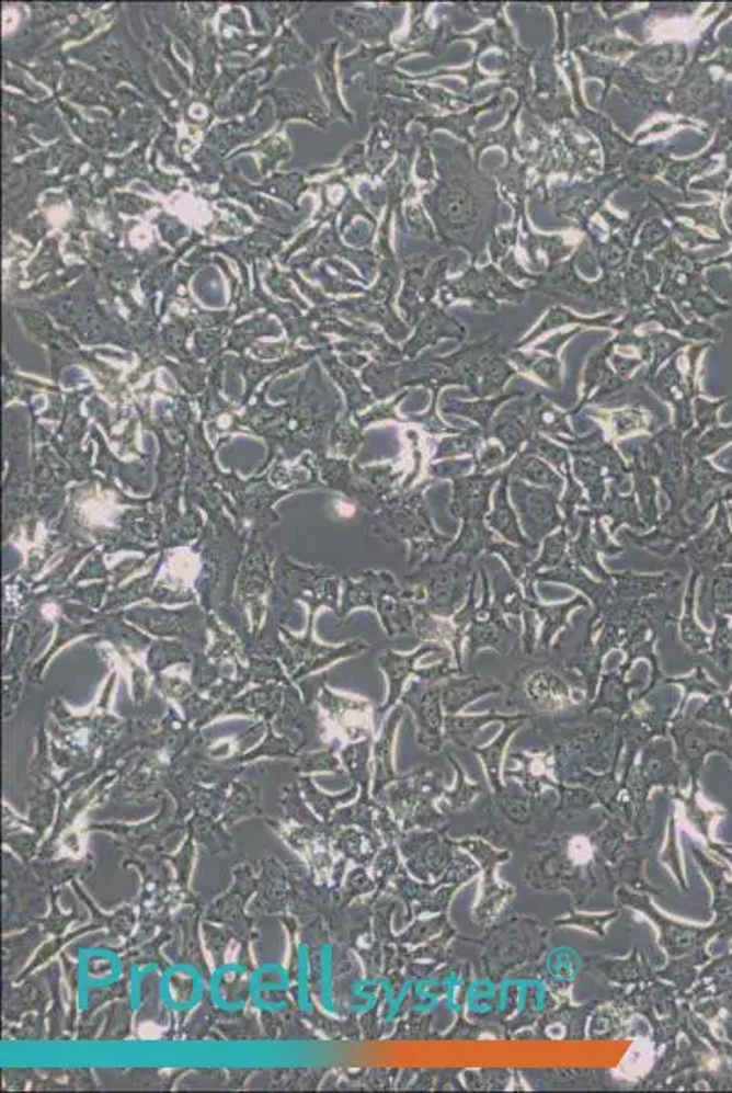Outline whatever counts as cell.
Segmentation results:
<instances>
[{
  "label": "cell",
  "instance_id": "6da1fadb",
  "mask_svg": "<svg viewBox=\"0 0 732 1093\" xmlns=\"http://www.w3.org/2000/svg\"><path fill=\"white\" fill-rule=\"evenodd\" d=\"M472 566L474 561L465 556L423 561L414 574L420 582L421 607L437 618H453L469 596L476 574Z\"/></svg>",
  "mask_w": 732,
  "mask_h": 1093
},
{
  "label": "cell",
  "instance_id": "7a4b0ae2",
  "mask_svg": "<svg viewBox=\"0 0 732 1093\" xmlns=\"http://www.w3.org/2000/svg\"><path fill=\"white\" fill-rule=\"evenodd\" d=\"M436 480L421 481L409 494L399 498L390 512V523L399 538L410 544V563L421 566L423 561L439 558L453 544V536L443 534L434 527L431 512L426 506L425 490Z\"/></svg>",
  "mask_w": 732,
  "mask_h": 1093
},
{
  "label": "cell",
  "instance_id": "3957f363",
  "mask_svg": "<svg viewBox=\"0 0 732 1093\" xmlns=\"http://www.w3.org/2000/svg\"><path fill=\"white\" fill-rule=\"evenodd\" d=\"M574 685L547 657H534L533 662L517 669L508 685L511 701L527 702L534 711L563 713L576 709L572 701Z\"/></svg>",
  "mask_w": 732,
  "mask_h": 1093
},
{
  "label": "cell",
  "instance_id": "277c9868",
  "mask_svg": "<svg viewBox=\"0 0 732 1093\" xmlns=\"http://www.w3.org/2000/svg\"><path fill=\"white\" fill-rule=\"evenodd\" d=\"M480 580L483 583V599L476 605L469 630H467V652L474 658L481 651L508 654L516 649L517 635L501 611L500 600L494 596L487 567L481 563Z\"/></svg>",
  "mask_w": 732,
  "mask_h": 1093
},
{
  "label": "cell",
  "instance_id": "5b68a950",
  "mask_svg": "<svg viewBox=\"0 0 732 1093\" xmlns=\"http://www.w3.org/2000/svg\"><path fill=\"white\" fill-rule=\"evenodd\" d=\"M508 494L519 516L523 533L533 544L541 545L547 536L565 525L560 511V492L530 486L527 481L511 480Z\"/></svg>",
  "mask_w": 732,
  "mask_h": 1093
},
{
  "label": "cell",
  "instance_id": "8992f818",
  "mask_svg": "<svg viewBox=\"0 0 732 1093\" xmlns=\"http://www.w3.org/2000/svg\"><path fill=\"white\" fill-rule=\"evenodd\" d=\"M701 531H704V527L689 522V517L685 516V511L668 506V509L662 512V516H660L656 525L651 531L636 533V531L627 528L624 533H619L618 536L624 542H629L636 549L645 550L649 555L662 558V560H668L671 556L679 553V549L687 542L695 538L696 534H700Z\"/></svg>",
  "mask_w": 732,
  "mask_h": 1093
},
{
  "label": "cell",
  "instance_id": "52a82bcc",
  "mask_svg": "<svg viewBox=\"0 0 732 1093\" xmlns=\"http://www.w3.org/2000/svg\"><path fill=\"white\" fill-rule=\"evenodd\" d=\"M679 555L684 556L690 569H698L701 577L717 567L732 566V528L723 500L718 501L712 522L687 542L679 549Z\"/></svg>",
  "mask_w": 732,
  "mask_h": 1093
},
{
  "label": "cell",
  "instance_id": "ba28073f",
  "mask_svg": "<svg viewBox=\"0 0 732 1093\" xmlns=\"http://www.w3.org/2000/svg\"><path fill=\"white\" fill-rule=\"evenodd\" d=\"M668 735L676 743V754H678L679 762H684L693 781H698L701 764H704L707 754L722 751L732 759L728 735L718 731V729L707 728L704 722H698L689 715L687 717L676 715L668 726Z\"/></svg>",
  "mask_w": 732,
  "mask_h": 1093
},
{
  "label": "cell",
  "instance_id": "9c48e42d",
  "mask_svg": "<svg viewBox=\"0 0 732 1093\" xmlns=\"http://www.w3.org/2000/svg\"><path fill=\"white\" fill-rule=\"evenodd\" d=\"M503 469L494 473H470L453 478V496L448 500V514L464 522H485L492 509L495 487L503 480Z\"/></svg>",
  "mask_w": 732,
  "mask_h": 1093
},
{
  "label": "cell",
  "instance_id": "30bf717a",
  "mask_svg": "<svg viewBox=\"0 0 732 1093\" xmlns=\"http://www.w3.org/2000/svg\"><path fill=\"white\" fill-rule=\"evenodd\" d=\"M404 704L414 711L415 722H418V742L431 751L437 753L445 743V709L442 702V684H426V682H415L404 696Z\"/></svg>",
  "mask_w": 732,
  "mask_h": 1093
},
{
  "label": "cell",
  "instance_id": "8fae6325",
  "mask_svg": "<svg viewBox=\"0 0 732 1093\" xmlns=\"http://www.w3.org/2000/svg\"><path fill=\"white\" fill-rule=\"evenodd\" d=\"M684 436V432H679L673 425L662 426L656 434H652V440L656 442L663 459L662 475L657 478L660 490L667 498L668 506L682 511H685V478H687Z\"/></svg>",
  "mask_w": 732,
  "mask_h": 1093
},
{
  "label": "cell",
  "instance_id": "7c38bea8",
  "mask_svg": "<svg viewBox=\"0 0 732 1093\" xmlns=\"http://www.w3.org/2000/svg\"><path fill=\"white\" fill-rule=\"evenodd\" d=\"M538 582L561 583V585H569V588L580 591V594L588 600V604L593 605L591 622L598 619L616 602L613 582L596 580L587 571H583L582 567H577L569 556L560 567L539 572L538 577L534 578V583Z\"/></svg>",
  "mask_w": 732,
  "mask_h": 1093
},
{
  "label": "cell",
  "instance_id": "4fadbf2b",
  "mask_svg": "<svg viewBox=\"0 0 732 1093\" xmlns=\"http://www.w3.org/2000/svg\"><path fill=\"white\" fill-rule=\"evenodd\" d=\"M616 600L676 599L684 580L673 572H636L632 569L613 572Z\"/></svg>",
  "mask_w": 732,
  "mask_h": 1093
},
{
  "label": "cell",
  "instance_id": "5bb4252c",
  "mask_svg": "<svg viewBox=\"0 0 732 1093\" xmlns=\"http://www.w3.org/2000/svg\"><path fill=\"white\" fill-rule=\"evenodd\" d=\"M576 516H587L591 520H602V522L609 520L607 531L613 538L618 536L621 527H629L636 533H647V525L641 516L634 492H619L613 483H609V492H607V498L602 505L596 506V509H591V506L577 509Z\"/></svg>",
  "mask_w": 732,
  "mask_h": 1093
},
{
  "label": "cell",
  "instance_id": "9a60e30c",
  "mask_svg": "<svg viewBox=\"0 0 732 1093\" xmlns=\"http://www.w3.org/2000/svg\"><path fill=\"white\" fill-rule=\"evenodd\" d=\"M528 600V599H527ZM588 600L583 594H577L572 600L561 602V604H541L539 600H528V607L533 608L539 619L538 649L536 657L549 654L554 647L558 636L563 630L571 629V616L576 611L588 607Z\"/></svg>",
  "mask_w": 732,
  "mask_h": 1093
},
{
  "label": "cell",
  "instance_id": "2e32d148",
  "mask_svg": "<svg viewBox=\"0 0 732 1093\" xmlns=\"http://www.w3.org/2000/svg\"><path fill=\"white\" fill-rule=\"evenodd\" d=\"M505 685L494 679H487L480 673L459 674L442 682L443 709L447 715H459L472 702L487 695L503 693Z\"/></svg>",
  "mask_w": 732,
  "mask_h": 1093
},
{
  "label": "cell",
  "instance_id": "e0dca14e",
  "mask_svg": "<svg viewBox=\"0 0 732 1093\" xmlns=\"http://www.w3.org/2000/svg\"><path fill=\"white\" fill-rule=\"evenodd\" d=\"M456 846L464 847V850L472 853L481 862L483 873H487L485 880H483V899L480 900V904L476 908V919H480V916L485 919V916L494 913L497 902L501 904L503 900L511 899L512 895H514V889L500 888L495 884L494 877H492L495 866L501 864V862L508 861V853H497V851L492 850L485 842L470 841V839L458 842Z\"/></svg>",
  "mask_w": 732,
  "mask_h": 1093
},
{
  "label": "cell",
  "instance_id": "ac0fdd59",
  "mask_svg": "<svg viewBox=\"0 0 732 1093\" xmlns=\"http://www.w3.org/2000/svg\"><path fill=\"white\" fill-rule=\"evenodd\" d=\"M585 414L593 420L599 421V425L607 434V440L613 443L621 442L625 437L634 436L640 432L656 434L662 426L657 425V415L647 414L641 409H619V410H587Z\"/></svg>",
  "mask_w": 732,
  "mask_h": 1093
},
{
  "label": "cell",
  "instance_id": "d6986e66",
  "mask_svg": "<svg viewBox=\"0 0 732 1093\" xmlns=\"http://www.w3.org/2000/svg\"><path fill=\"white\" fill-rule=\"evenodd\" d=\"M508 483H511V478L505 475L503 476V480L500 481V486L495 487L494 496H492V509H490L485 517L487 527L497 538L505 539L508 544L533 545V542L523 533L519 516H517L516 509L512 505L511 494H508Z\"/></svg>",
  "mask_w": 732,
  "mask_h": 1093
},
{
  "label": "cell",
  "instance_id": "ffe728a7",
  "mask_svg": "<svg viewBox=\"0 0 732 1093\" xmlns=\"http://www.w3.org/2000/svg\"><path fill=\"white\" fill-rule=\"evenodd\" d=\"M701 572L698 569H690L689 583L685 588L684 607L682 614L676 619L678 625L679 641L689 649L693 654H707L711 649V633L701 627L696 618V599H698V583H700Z\"/></svg>",
  "mask_w": 732,
  "mask_h": 1093
},
{
  "label": "cell",
  "instance_id": "44dd1931",
  "mask_svg": "<svg viewBox=\"0 0 732 1093\" xmlns=\"http://www.w3.org/2000/svg\"><path fill=\"white\" fill-rule=\"evenodd\" d=\"M638 685H640L638 680L629 682L625 674L619 673L618 669L602 674L598 691H596L593 702L588 704L587 713L609 709L614 717H627L632 711V707H634V696L630 695V691L638 687Z\"/></svg>",
  "mask_w": 732,
  "mask_h": 1093
},
{
  "label": "cell",
  "instance_id": "7402d4cb",
  "mask_svg": "<svg viewBox=\"0 0 732 1093\" xmlns=\"http://www.w3.org/2000/svg\"><path fill=\"white\" fill-rule=\"evenodd\" d=\"M574 536H576V533H572L571 528H567L563 525V527L558 528L556 533L550 534V536H547L541 542V553L530 563V567H528L527 574H525V582L522 583L523 593H525L528 600H539L534 578L538 577L539 572L556 569V567H560L565 561L567 556H569V545H571Z\"/></svg>",
  "mask_w": 732,
  "mask_h": 1093
},
{
  "label": "cell",
  "instance_id": "603a6c76",
  "mask_svg": "<svg viewBox=\"0 0 732 1093\" xmlns=\"http://www.w3.org/2000/svg\"><path fill=\"white\" fill-rule=\"evenodd\" d=\"M572 456V470H574V478H576L577 483L585 490V496H587L588 506L591 509H596V506L604 503L605 498H607V492H609V473L605 469L604 465L599 464L598 459L594 458L593 454L585 451V448L580 447H567Z\"/></svg>",
  "mask_w": 732,
  "mask_h": 1093
},
{
  "label": "cell",
  "instance_id": "cb8c5ba5",
  "mask_svg": "<svg viewBox=\"0 0 732 1093\" xmlns=\"http://www.w3.org/2000/svg\"><path fill=\"white\" fill-rule=\"evenodd\" d=\"M503 473L511 480L527 481L530 486L545 487V489H552L556 492L565 490L563 476L545 459L539 458L536 454L527 453V451H522L517 456H514L511 464L503 467Z\"/></svg>",
  "mask_w": 732,
  "mask_h": 1093
},
{
  "label": "cell",
  "instance_id": "d4e9b609",
  "mask_svg": "<svg viewBox=\"0 0 732 1093\" xmlns=\"http://www.w3.org/2000/svg\"><path fill=\"white\" fill-rule=\"evenodd\" d=\"M533 715L522 713V715H500V713H487V715H447L445 717V738L456 743L458 748H474V740L478 732L492 722H514V720H533Z\"/></svg>",
  "mask_w": 732,
  "mask_h": 1093
},
{
  "label": "cell",
  "instance_id": "484cf974",
  "mask_svg": "<svg viewBox=\"0 0 732 1093\" xmlns=\"http://www.w3.org/2000/svg\"><path fill=\"white\" fill-rule=\"evenodd\" d=\"M534 434L536 432L528 423L527 414H517V412L512 414L508 410H503L495 415L492 426H490V440H495L501 447L505 448L508 464L514 459V456L522 453Z\"/></svg>",
  "mask_w": 732,
  "mask_h": 1093
},
{
  "label": "cell",
  "instance_id": "4316f807",
  "mask_svg": "<svg viewBox=\"0 0 732 1093\" xmlns=\"http://www.w3.org/2000/svg\"><path fill=\"white\" fill-rule=\"evenodd\" d=\"M580 520H582V525H580V531H577L576 536H574L571 545H569V558L577 567H582L583 571H587L591 577L596 578V580L613 582V572L607 571L602 560H599L602 550H599V545L594 539L593 520L587 516H582Z\"/></svg>",
  "mask_w": 732,
  "mask_h": 1093
},
{
  "label": "cell",
  "instance_id": "83f0119b",
  "mask_svg": "<svg viewBox=\"0 0 732 1093\" xmlns=\"http://www.w3.org/2000/svg\"><path fill=\"white\" fill-rule=\"evenodd\" d=\"M432 652H453L447 646L443 644H436V641H425L420 649H415L412 654H396V652H388L387 657L381 660V668L387 671L388 679H390V701H388V706L398 701V696L401 695V690H403L404 682L409 679L410 674L418 673L415 669V663L420 662L421 658L425 654H432Z\"/></svg>",
  "mask_w": 732,
  "mask_h": 1093
},
{
  "label": "cell",
  "instance_id": "f1b7e54d",
  "mask_svg": "<svg viewBox=\"0 0 732 1093\" xmlns=\"http://www.w3.org/2000/svg\"><path fill=\"white\" fill-rule=\"evenodd\" d=\"M527 420L533 426V431L541 436L550 437H577V432L572 429L569 414L556 409L554 405L547 401L544 396H536L527 403Z\"/></svg>",
  "mask_w": 732,
  "mask_h": 1093
},
{
  "label": "cell",
  "instance_id": "f546056e",
  "mask_svg": "<svg viewBox=\"0 0 732 1093\" xmlns=\"http://www.w3.org/2000/svg\"><path fill=\"white\" fill-rule=\"evenodd\" d=\"M487 442H489V436L481 431L480 426H470V429H464L456 434H447L434 443L432 464L445 462V459H476Z\"/></svg>",
  "mask_w": 732,
  "mask_h": 1093
},
{
  "label": "cell",
  "instance_id": "4dcf8cb0",
  "mask_svg": "<svg viewBox=\"0 0 732 1093\" xmlns=\"http://www.w3.org/2000/svg\"><path fill=\"white\" fill-rule=\"evenodd\" d=\"M495 536L485 522H464L459 534L448 545L442 558H454V556H465L469 560L476 561L480 556L489 555L490 547L494 544Z\"/></svg>",
  "mask_w": 732,
  "mask_h": 1093
},
{
  "label": "cell",
  "instance_id": "1f68e13d",
  "mask_svg": "<svg viewBox=\"0 0 732 1093\" xmlns=\"http://www.w3.org/2000/svg\"><path fill=\"white\" fill-rule=\"evenodd\" d=\"M630 480H632V492L636 494V500H638V505H640L641 516H643V522H645L647 531H651L654 525H656L657 520H660V505H657V500H660V483H657L656 476L649 475L645 470L636 467V465H630Z\"/></svg>",
  "mask_w": 732,
  "mask_h": 1093
},
{
  "label": "cell",
  "instance_id": "d6a6232c",
  "mask_svg": "<svg viewBox=\"0 0 732 1093\" xmlns=\"http://www.w3.org/2000/svg\"><path fill=\"white\" fill-rule=\"evenodd\" d=\"M539 547L541 545L508 544L505 539L497 538L492 544V547H490L489 555L500 558L503 561V566L506 567V571L511 574L512 580L522 585L525 582V574H527L528 567L538 558Z\"/></svg>",
  "mask_w": 732,
  "mask_h": 1093
},
{
  "label": "cell",
  "instance_id": "836d02e7",
  "mask_svg": "<svg viewBox=\"0 0 732 1093\" xmlns=\"http://www.w3.org/2000/svg\"><path fill=\"white\" fill-rule=\"evenodd\" d=\"M512 396H519V392L501 394L500 398L480 399V401H448L443 405L445 414L461 415L467 420L474 421L481 431L485 432L490 440V426L495 418V410L501 403H505Z\"/></svg>",
  "mask_w": 732,
  "mask_h": 1093
},
{
  "label": "cell",
  "instance_id": "e575fe53",
  "mask_svg": "<svg viewBox=\"0 0 732 1093\" xmlns=\"http://www.w3.org/2000/svg\"><path fill=\"white\" fill-rule=\"evenodd\" d=\"M528 720H514V722H506L503 731L500 732V737H495L494 742H490L489 745H483V748H478L474 745L472 751H474L478 756H480L481 762H483V767H485L487 776H489L490 786L495 793L501 792L500 782V770L501 760H503V753H505L506 745L511 742V738L516 735L519 729L525 726Z\"/></svg>",
  "mask_w": 732,
  "mask_h": 1093
},
{
  "label": "cell",
  "instance_id": "d590c367",
  "mask_svg": "<svg viewBox=\"0 0 732 1093\" xmlns=\"http://www.w3.org/2000/svg\"><path fill=\"white\" fill-rule=\"evenodd\" d=\"M662 685H679L682 691H684V701L679 704V709L676 715H684L685 706H687L690 695L698 693V695L712 696L720 693V685L714 684V682L707 676L706 669L701 668V665H696L693 673L684 674V676H665Z\"/></svg>",
  "mask_w": 732,
  "mask_h": 1093
},
{
  "label": "cell",
  "instance_id": "8d00e7d4",
  "mask_svg": "<svg viewBox=\"0 0 732 1093\" xmlns=\"http://www.w3.org/2000/svg\"><path fill=\"white\" fill-rule=\"evenodd\" d=\"M689 717L695 718L698 722H707L712 724V726H720V728L732 729V715L729 713L728 707H725V698L720 693L712 695L698 711L693 713Z\"/></svg>",
  "mask_w": 732,
  "mask_h": 1093
},
{
  "label": "cell",
  "instance_id": "74e56055",
  "mask_svg": "<svg viewBox=\"0 0 732 1093\" xmlns=\"http://www.w3.org/2000/svg\"><path fill=\"white\" fill-rule=\"evenodd\" d=\"M618 915V911H613V913H607V915H582V913H571V915L565 916V919L556 921V924H558V926L583 927V930L596 933L598 937H605L607 926H609L610 922H613Z\"/></svg>",
  "mask_w": 732,
  "mask_h": 1093
},
{
  "label": "cell",
  "instance_id": "f35d334b",
  "mask_svg": "<svg viewBox=\"0 0 732 1093\" xmlns=\"http://www.w3.org/2000/svg\"><path fill=\"white\" fill-rule=\"evenodd\" d=\"M506 465H508V458H506L505 448L501 447L495 440H489L478 454V458L474 459V473L487 475V473L501 470Z\"/></svg>",
  "mask_w": 732,
  "mask_h": 1093
},
{
  "label": "cell",
  "instance_id": "ab89813d",
  "mask_svg": "<svg viewBox=\"0 0 732 1093\" xmlns=\"http://www.w3.org/2000/svg\"><path fill=\"white\" fill-rule=\"evenodd\" d=\"M426 470H428V478H432V480L450 481L453 478H456V476H465L470 475V473H474V459H445V462H436V464L428 465Z\"/></svg>",
  "mask_w": 732,
  "mask_h": 1093
},
{
  "label": "cell",
  "instance_id": "60d3db41",
  "mask_svg": "<svg viewBox=\"0 0 732 1093\" xmlns=\"http://www.w3.org/2000/svg\"><path fill=\"white\" fill-rule=\"evenodd\" d=\"M448 759H450V762H453L454 770L458 771V776H459V789H456V792L450 793V795H448L447 797L448 808H450V811H456V809L464 808V806H467V804H469L470 800H472V798H474L476 795L480 793L481 787L472 786V784H467V781H465L464 770L459 767L458 762H456V760H454L453 756H448Z\"/></svg>",
  "mask_w": 732,
  "mask_h": 1093
}]
</instances>
